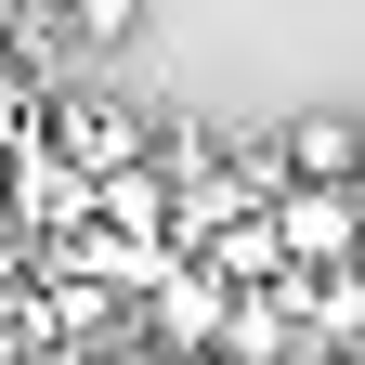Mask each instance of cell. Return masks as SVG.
I'll use <instances>...</instances> for the list:
<instances>
[{"label":"cell","instance_id":"obj_6","mask_svg":"<svg viewBox=\"0 0 365 365\" xmlns=\"http://www.w3.org/2000/svg\"><path fill=\"white\" fill-rule=\"evenodd\" d=\"M53 14L78 26V53H105V39H130V26H144V0H53Z\"/></svg>","mask_w":365,"mask_h":365},{"label":"cell","instance_id":"obj_3","mask_svg":"<svg viewBox=\"0 0 365 365\" xmlns=\"http://www.w3.org/2000/svg\"><path fill=\"white\" fill-rule=\"evenodd\" d=\"M53 144H66L91 182H105V170H130V157H144V118H130V105H105V91H53Z\"/></svg>","mask_w":365,"mask_h":365},{"label":"cell","instance_id":"obj_5","mask_svg":"<svg viewBox=\"0 0 365 365\" xmlns=\"http://www.w3.org/2000/svg\"><path fill=\"white\" fill-rule=\"evenodd\" d=\"M196 261L222 274V287H274V274H287V248H274V209H235V222H222Z\"/></svg>","mask_w":365,"mask_h":365},{"label":"cell","instance_id":"obj_7","mask_svg":"<svg viewBox=\"0 0 365 365\" xmlns=\"http://www.w3.org/2000/svg\"><path fill=\"white\" fill-rule=\"evenodd\" d=\"M39 274V235H26V209H0V287H26Z\"/></svg>","mask_w":365,"mask_h":365},{"label":"cell","instance_id":"obj_2","mask_svg":"<svg viewBox=\"0 0 365 365\" xmlns=\"http://www.w3.org/2000/svg\"><path fill=\"white\" fill-rule=\"evenodd\" d=\"M222 313H235V287H222L196 248H170L157 287H144V339H170V352H222Z\"/></svg>","mask_w":365,"mask_h":365},{"label":"cell","instance_id":"obj_1","mask_svg":"<svg viewBox=\"0 0 365 365\" xmlns=\"http://www.w3.org/2000/svg\"><path fill=\"white\" fill-rule=\"evenodd\" d=\"M274 248H287V274L365 261V182H287L274 196Z\"/></svg>","mask_w":365,"mask_h":365},{"label":"cell","instance_id":"obj_8","mask_svg":"<svg viewBox=\"0 0 365 365\" xmlns=\"http://www.w3.org/2000/svg\"><path fill=\"white\" fill-rule=\"evenodd\" d=\"M0 209H14V144H0Z\"/></svg>","mask_w":365,"mask_h":365},{"label":"cell","instance_id":"obj_4","mask_svg":"<svg viewBox=\"0 0 365 365\" xmlns=\"http://www.w3.org/2000/svg\"><path fill=\"white\" fill-rule=\"evenodd\" d=\"M274 157H287V182H365V118L313 105V118H287V130H274Z\"/></svg>","mask_w":365,"mask_h":365}]
</instances>
